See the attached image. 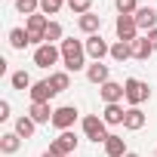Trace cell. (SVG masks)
Instances as JSON below:
<instances>
[{
	"instance_id": "cell-1",
	"label": "cell",
	"mask_w": 157,
	"mask_h": 157,
	"mask_svg": "<svg viewBox=\"0 0 157 157\" xmlns=\"http://www.w3.org/2000/svg\"><path fill=\"white\" fill-rule=\"evenodd\" d=\"M59 49H62V65H65V71L71 74H77V71H83V68H90L86 65V46H83V40H74V37H65L62 43H59Z\"/></svg>"
},
{
	"instance_id": "cell-2",
	"label": "cell",
	"mask_w": 157,
	"mask_h": 157,
	"mask_svg": "<svg viewBox=\"0 0 157 157\" xmlns=\"http://www.w3.org/2000/svg\"><path fill=\"white\" fill-rule=\"evenodd\" d=\"M123 90H126L129 108H142V105L151 99V86H148L145 80H139V77H126V80H123Z\"/></svg>"
},
{
	"instance_id": "cell-3",
	"label": "cell",
	"mask_w": 157,
	"mask_h": 157,
	"mask_svg": "<svg viewBox=\"0 0 157 157\" xmlns=\"http://www.w3.org/2000/svg\"><path fill=\"white\" fill-rule=\"evenodd\" d=\"M80 126H83V136H86L90 142H96V145H99V142L105 145L108 136H111V132H108V123H105L99 114H86V117L80 120Z\"/></svg>"
},
{
	"instance_id": "cell-4",
	"label": "cell",
	"mask_w": 157,
	"mask_h": 157,
	"mask_svg": "<svg viewBox=\"0 0 157 157\" xmlns=\"http://www.w3.org/2000/svg\"><path fill=\"white\" fill-rule=\"evenodd\" d=\"M59 62H62V49H59L56 43H43V46L34 49V65H37V68L49 71V68L59 65Z\"/></svg>"
},
{
	"instance_id": "cell-5",
	"label": "cell",
	"mask_w": 157,
	"mask_h": 157,
	"mask_svg": "<svg viewBox=\"0 0 157 157\" xmlns=\"http://www.w3.org/2000/svg\"><path fill=\"white\" fill-rule=\"evenodd\" d=\"M114 31H117V40H123V43H132V40L139 37L136 16H117V22H114Z\"/></svg>"
},
{
	"instance_id": "cell-6",
	"label": "cell",
	"mask_w": 157,
	"mask_h": 157,
	"mask_svg": "<svg viewBox=\"0 0 157 157\" xmlns=\"http://www.w3.org/2000/svg\"><path fill=\"white\" fill-rule=\"evenodd\" d=\"M77 111L74 105H62V108H56V114H52V126L59 129V132H65V129H71L74 123H77Z\"/></svg>"
},
{
	"instance_id": "cell-7",
	"label": "cell",
	"mask_w": 157,
	"mask_h": 157,
	"mask_svg": "<svg viewBox=\"0 0 157 157\" xmlns=\"http://www.w3.org/2000/svg\"><path fill=\"white\" fill-rule=\"evenodd\" d=\"M83 46H86V56H90L93 62H102L105 56H111V46H108V40H105L102 34L86 37V40H83Z\"/></svg>"
},
{
	"instance_id": "cell-8",
	"label": "cell",
	"mask_w": 157,
	"mask_h": 157,
	"mask_svg": "<svg viewBox=\"0 0 157 157\" xmlns=\"http://www.w3.org/2000/svg\"><path fill=\"white\" fill-rule=\"evenodd\" d=\"M99 96H102V102H105V105H120V102L126 99V90H123V83L108 80V83H102V86H99Z\"/></svg>"
},
{
	"instance_id": "cell-9",
	"label": "cell",
	"mask_w": 157,
	"mask_h": 157,
	"mask_svg": "<svg viewBox=\"0 0 157 157\" xmlns=\"http://www.w3.org/2000/svg\"><path fill=\"white\" fill-rule=\"evenodd\" d=\"M77 142H80V139H77L71 129H65V132H59V136L52 139V145H49V148H56L62 157H71V154L77 151Z\"/></svg>"
},
{
	"instance_id": "cell-10",
	"label": "cell",
	"mask_w": 157,
	"mask_h": 157,
	"mask_svg": "<svg viewBox=\"0 0 157 157\" xmlns=\"http://www.w3.org/2000/svg\"><path fill=\"white\" fill-rule=\"evenodd\" d=\"M28 96H31V102H49V99H56L59 93H56V86L49 83V77H46V80H37V83L28 90Z\"/></svg>"
},
{
	"instance_id": "cell-11",
	"label": "cell",
	"mask_w": 157,
	"mask_h": 157,
	"mask_svg": "<svg viewBox=\"0 0 157 157\" xmlns=\"http://www.w3.org/2000/svg\"><path fill=\"white\" fill-rule=\"evenodd\" d=\"M52 114H56V108H49V102H31V108H28V117L40 126V123H52Z\"/></svg>"
},
{
	"instance_id": "cell-12",
	"label": "cell",
	"mask_w": 157,
	"mask_h": 157,
	"mask_svg": "<svg viewBox=\"0 0 157 157\" xmlns=\"http://www.w3.org/2000/svg\"><path fill=\"white\" fill-rule=\"evenodd\" d=\"M136 25H139V31H154L157 28V10L154 6H139V13H136Z\"/></svg>"
},
{
	"instance_id": "cell-13",
	"label": "cell",
	"mask_w": 157,
	"mask_h": 157,
	"mask_svg": "<svg viewBox=\"0 0 157 157\" xmlns=\"http://www.w3.org/2000/svg\"><path fill=\"white\" fill-rule=\"evenodd\" d=\"M86 80H90V83H96V86L108 83V80H111V68H108L105 62H93V65L86 68Z\"/></svg>"
},
{
	"instance_id": "cell-14",
	"label": "cell",
	"mask_w": 157,
	"mask_h": 157,
	"mask_svg": "<svg viewBox=\"0 0 157 157\" xmlns=\"http://www.w3.org/2000/svg\"><path fill=\"white\" fill-rule=\"evenodd\" d=\"M145 123H148V114H145L142 108H126V117H123V129H129V132H139Z\"/></svg>"
},
{
	"instance_id": "cell-15",
	"label": "cell",
	"mask_w": 157,
	"mask_h": 157,
	"mask_svg": "<svg viewBox=\"0 0 157 157\" xmlns=\"http://www.w3.org/2000/svg\"><path fill=\"white\" fill-rule=\"evenodd\" d=\"M77 28H80L86 37H93V34H99V28H102V16H96V13L77 16Z\"/></svg>"
},
{
	"instance_id": "cell-16",
	"label": "cell",
	"mask_w": 157,
	"mask_h": 157,
	"mask_svg": "<svg viewBox=\"0 0 157 157\" xmlns=\"http://www.w3.org/2000/svg\"><path fill=\"white\" fill-rule=\"evenodd\" d=\"M129 46H132V59H136V62H148V59H151V52H154V46H151V40H148V37H136Z\"/></svg>"
},
{
	"instance_id": "cell-17",
	"label": "cell",
	"mask_w": 157,
	"mask_h": 157,
	"mask_svg": "<svg viewBox=\"0 0 157 157\" xmlns=\"http://www.w3.org/2000/svg\"><path fill=\"white\" fill-rule=\"evenodd\" d=\"M123 117H126L123 105H105V111H102V120L108 126H123Z\"/></svg>"
},
{
	"instance_id": "cell-18",
	"label": "cell",
	"mask_w": 157,
	"mask_h": 157,
	"mask_svg": "<svg viewBox=\"0 0 157 157\" xmlns=\"http://www.w3.org/2000/svg\"><path fill=\"white\" fill-rule=\"evenodd\" d=\"M105 154H108V157H123V154H126V142H123V136L111 132L108 142H105Z\"/></svg>"
},
{
	"instance_id": "cell-19",
	"label": "cell",
	"mask_w": 157,
	"mask_h": 157,
	"mask_svg": "<svg viewBox=\"0 0 157 157\" xmlns=\"http://www.w3.org/2000/svg\"><path fill=\"white\" fill-rule=\"evenodd\" d=\"M22 148V136L19 132H3V136H0V151H3V154H16Z\"/></svg>"
},
{
	"instance_id": "cell-20",
	"label": "cell",
	"mask_w": 157,
	"mask_h": 157,
	"mask_svg": "<svg viewBox=\"0 0 157 157\" xmlns=\"http://www.w3.org/2000/svg\"><path fill=\"white\" fill-rule=\"evenodd\" d=\"M13 132H19L22 139H31V136L37 132V123H34L28 114H22V117H16V129H13Z\"/></svg>"
},
{
	"instance_id": "cell-21",
	"label": "cell",
	"mask_w": 157,
	"mask_h": 157,
	"mask_svg": "<svg viewBox=\"0 0 157 157\" xmlns=\"http://www.w3.org/2000/svg\"><path fill=\"white\" fill-rule=\"evenodd\" d=\"M10 83H13V90H19V93H25V90L34 86V80H31L28 71H13V74H10Z\"/></svg>"
},
{
	"instance_id": "cell-22",
	"label": "cell",
	"mask_w": 157,
	"mask_h": 157,
	"mask_svg": "<svg viewBox=\"0 0 157 157\" xmlns=\"http://www.w3.org/2000/svg\"><path fill=\"white\" fill-rule=\"evenodd\" d=\"M10 46H13V49H25V46H31L28 31H25V28H13V31H10Z\"/></svg>"
},
{
	"instance_id": "cell-23",
	"label": "cell",
	"mask_w": 157,
	"mask_h": 157,
	"mask_svg": "<svg viewBox=\"0 0 157 157\" xmlns=\"http://www.w3.org/2000/svg\"><path fill=\"white\" fill-rule=\"evenodd\" d=\"M111 59H114V62H126V59H132V46L123 43V40L111 43Z\"/></svg>"
},
{
	"instance_id": "cell-24",
	"label": "cell",
	"mask_w": 157,
	"mask_h": 157,
	"mask_svg": "<svg viewBox=\"0 0 157 157\" xmlns=\"http://www.w3.org/2000/svg\"><path fill=\"white\" fill-rule=\"evenodd\" d=\"M49 83L56 86V93H65V90L71 86V74H68V71H52V74H49Z\"/></svg>"
},
{
	"instance_id": "cell-25",
	"label": "cell",
	"mask_w": 157,
	"mask_h": 157,
	"mask_svg": "<svg viewBox=\"0 0 157 157\" xmlns=\"http://www.w3.org/2000/svg\"><path fill=\"white\" fill-rule=\"evenodd\" d=\"M16 10L22 16H34V13H40V0H16Z\"/></svg>"
},
{
	"instance_id": "cell-26",
	"label": "cell",
	"mask_w": 157,
	"mask_h": 157,
	"mask_svg": "<svg viewBox=\"0 0 157 157\" xmlns=\"http://www.w3.org/2000/svg\"><path fill=\"white\" fill-rule=\"evenodd\" d=\"M114 6L120 16H136L139 13V0H114Z\"/></svg>"
},
{
	"instance_id": "cell-27",
	"label": "cell",
	"mask_w": 157,
	"mask_h": 157,
	"mask_svg": "<svg viewBox=\"0 0 157 157\" xmlns=\"http://www.w3.org/2000/svg\"><path fill=\"white\" fill-rule=\"evenodd\" d=\"M74 16H86L90 13V6H93V0H68V3H65Z\"/></svg>"
},
{
	"instance_id": "cell-28",
	"label": "cell",
	"mask_w": 157,
	"mask_h": 157,
	"mask_svg": "<svg viewBox=\"0 0 157 157\" xmlns=\"http://www.w3.org/2000/svg\"><path fill=\"white\" fill-rule=\"evenodd\" d=\"M56 40H65V31H62L59 22H49V28H46V43H56Z\"/></svg>"
},
{
	"instance_id": "cell-29",
	"label": "cell",
	"mask_w": 157,
	"mask_h": 157,
	"mask_svg": "<svg viewBox=\"0 0 157 157\" xmlns=\"http://www.w3.org/2000/svg\"><path fill=\"white\" fill-rule=\"evenodd\" d=\"M59 10H62V6L56 3V0H40V13H43L46 19H49V16H56Z\"/></svg>"
},
{
	"instance_id": "cell-30",
	"label": "cell",
	"mask_w": 157,
	"mask_h": 157,
	"mask_svg": "<svg viewBox=\"0 0 157 157\" xmlns=\"http://www.w3.org/2000/svg\"><path fill=\"white\" fill-rule=\"evenodd\" d=\"M10 111H13V108H10V102L3 99V102H0V120H10Z\"/></svg>"
},
{
	"instance_id": "cell-31",
	"label": "cell",
	"mask_w": 157,
	"mask_h": 157,
	"mask_svg": "<svg viewBox=\"0 0 157 157\" xmlns=\"http://www.w3.org/2000/svg\"><path fill=\"white\" fill-rule=\"evenodd\" d=\"M145 37H148V40H151V46H154V49H157V28H154V31H148V34H145Z\"/></svg>"
},
{
	"instance_id": "cell-32",
	"label": "cell",
	"mask_w": 157,
	"mask_h": 157,
	"mask_svg": "<svg viewBox=\"0 0 157 157\" xmlns=\"http://www.w3.org/2000/svg\"><path fill=\"white\" fill-rule=\"evenodd\" d=\"M40 157H62V154H59V151H56V148H46V151H43V154H40Z\"/></svg>"
},
{
	"instance_id": "cell-33",
	"label": "cell",
	"mask_w": 157,
	"mask_h": 157,
	"mask_svg": "<svg viewBox=\"0 0 157 157\" xmlns=\"http://www.w3.org/2000/svg\"><path fill=\"white\" fill-rule=\"evenodd\" d=\"M123 157H139V154H132V151H126V154H123Z\"/></svg>"
},
{
	"instance_id": "cell-34",
	"label": "cell",
	"mask_w": 157,
	"mask_h": 157,
	"mask_svg": "<svg viewBox=\"0 0 157 157\" xmlns=\"http://www.w3.org/2000/svg\"><path fill=\"white\" fill-rule=\"evenodd\" d=\"M56 3H59V6H62V3H68V0H56Z\"/></svg>"
},
{
	"instance_id": "cell-35",
	"label": "cell",
	"mask_w": 157,
	"mask_h": 157,
	"mask_svg": "<svg viewBox=\"0 0 157 157\" xmlns=\"http://www.w3.org/2000/svg\"><path fill=\"white\" fill-rule=\"evenodd\" d=\"M154 154H157V148H154Z\"/></svg>"
},
{
	"instance_id": "cell-36",
	"label": "cell",
	"mask_w": 157,
	"mask_h": 157,
	"mask_svg": "<svg viewBox=\"0 0 157 157\" xmlns=\"http://www.w3.org/2000/svg\"><path fill=\"white\" fill-rule=\"evenodd\" d=\"M71 157H74V154H71Z\"/></svg>"
}]
</instances>
